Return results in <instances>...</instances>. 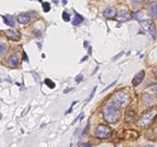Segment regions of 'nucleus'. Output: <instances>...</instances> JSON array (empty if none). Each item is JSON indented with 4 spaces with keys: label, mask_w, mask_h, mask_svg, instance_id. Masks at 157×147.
<instances>
[{
    "label": "nucleus",
    "mask_w": 157,
    "mask_h": 147,
    "mask_svg": "<svg viewBox=\"0 0 157 147\" xmlns=\"http://www.w3.org/2000/svg\"><path fill=\"white\" fill-rule=\"evenodd\" d=\"M103 15H104V17L106 18V19H111V18H115L116 17V9L114 7V6H109V7H106L105 10H104V12H103Z\"/></svg>",
    "instance_id": "6"
},
{
    "label": "nucleus",
    "mask_w": 157,
    "mask_h": 147,
    "mask_svg": "<svg viewBox=\"0 0 157 147\" xmlns=\"http://www.w3.org/2000/svg\"><path fill=\"white\" fill-rule=\"evenodd\" d=\"M149 94H151V95H157V83H155V84H152V86L149 87Z\"/></svg>",
    "instance_id": "18"
},
{
    "label": "nucleus",
    "mask_w": 157,
    "mask_h": 147,
    "mask_svg": "<svg viewBox=\"0 0 157 147\" xmlns=\"http://www.w3.org/2000/svg\"><path fill=\"white\" fill-rule=\"evenodd\" d=\"M7 65H9L10 68H17V67L20 65L18 57H17L16 54H12V56H10V57H9V59H7Z\"/></svg>",
    "instance_id": "9"
},
{
    "label": "nucleus",
    "mask_w": 157,
    "mask_h": 147,
    "mask_svg": "<svg viewBox=\"0 0 157 147\" xmlns=\"http://www.w3.org/2000/svg\"><path fill=\"white\" fill-rule=\"evenodd\" d=\"M141 28L146 32H149V34L151 35L152 39H156V27L155 23L150 19H143L141 21Z\"/></svg>",
    "instance_id": "5"
},
{
    "label": "nucleus",
    "mask_w": 157,
    "mask_h": 147,
    "mask_svg": "<svg viewBox=\"0 0 157 147\" xmlns=\"http://www.w3.org/2000/svg\"><path fill=\"white\" fill-rule=\"evenodd\" d=\"M23 59H24V60H28V57H27V54H26L24 52H23Z\"/></svg>",
    "instance_id": "24"
},
{
    "label": "nucleus",
    "mask_w": 157,
    "mask_h": 147,
    "mask_svg": "<svg viewBox=\"0 0 157 147\" xmlns=\"http://www.w3.org/2000/svg\"><path fill=\"white\" fill-rule=\"evenodd\" d=\"M129 18H130V15H129V12H127V11H121L120 13L116 15V19H117L119 22H126V21H128Z\"/></svg>",
    "instance_id": "12"
},
{
    "label": "nucleus",
    "mask_w": 157,
    "mask_h": 147,
    "mask_svg": "<svg viewBox=\"0 0 157 147\" xmlns=\"http://www.w3.org/2000/svg\"><path fill=\"white\" fill-rule=\"evenodd\" d=\"M42 7H44V11L45 12H48L50 11V4L48 2H42Z\"/></svg>",
    "instance_id": "20"
},
{
    "label": "nucleus",
    "mask_w": 157,
    "mask_h": 147,
    "mask_svg": "<svg viewBox=\"0 0 157 147\" xmlns=\"http://www.w3.org/2000/svg\"><path fill=\"white\" fill-rule=\"evenodd\" d=\"M157 117V109H149L148 111H145L138 119L137 124L139 128H148L150 124L154 123L155 118Z\"/></svg>",
    "instance_id": "2"
},
{
    "label": "nucleus",
    "mask_w": 157,
    "mask_h": 147,
    "mask_svg": "<svg viewBox=\"0 0 157 147\" xmlns=\"http://www.w3.org/2000/svg\"><path fill=\"white\" fill-rule=\"evenodd\" d=\"M144 77H145V73H144V71H139V73H138L135 76H134V77H133L132 84H133V86H138L140 82H143Z\"/></svg>",
    "instance_id": "10"
},
{
    "label": "nucleus",
    "mask_w": 157,
    "mask_h": 147,
    "mask_svg": "<svg viewBox=\"0 0 157 147\" xmlns=\"http://www.w3.org/2000/svg\"><path fill=\"white\" fill-rule=\"evenodd\" d=\"M128 103H129V94L127 92L121 91V92H117L116 94H114V97L110 99V103L109 104H111L115 108L120 109V108L126 106Z\"/></svg>",
    "instance_id": "3"
},
{
    "label": "nucleus",
    "mask_w": 157,
    "mask_h": 147,
    "mask_svg": "<svg viewBox=\"0 0 157 147\" xmlns=\"http://www.w3.org/2000/svg\"><path fill=\"white\" fill-rule=\"evenodd\" d=\"M130 17H133L134 19H138V21H143V12H140V11L134 12L133 15H130Z\"/></svg>",
    "instance_id": "19"
},
{
    "label": "nucleus",
    "mask_w": 157,
    "mask_h": 147,
    "mask_svg": "<svg viewBox=\"0 0 157 147\" xmlns=\"http://www.w3.org/2000/svg\"><path fill=\"white\" fill-rule=\"evenodd\" d=\"M143 101H144L145 105H152V104H155L156 100H155V97L154 95H151L149 93H145L143 95Z\"/></svg>",
    "instance_id": "11"
},
{
    "label": "nucleus",
    "mask_w": 157,
    "mask_h": 147,
    "mask_svg": "<svg viewBox=\"0 0 157 147\" xmlns=\"http://www.w3.org/2000/svg\"><path fill=\"white\" fill-rule=\"evenodd\" d=\"M7 50H9L7 43H5V42H0V54L6 53V52H7Z\"/></svg>",
    "instance_id": "17"
},
{
    "label": "nucleus",
    "mask_w": 157,
    "mask_h": 147,
    "mask_svg": "<svg viewBox=\"0 0 157 147\" xmlns=\"http://www.w3.org/2000/svg\"><path fill=\"white\" fill-rule=\"evenodd\" d=\"M84 22V18L79 15V13H75V17H74V19H73V24L74 26H79V24H81Z\"/></svg>",
    "instance_id": "16"
},
{
    "label": "nucleus",
    "mask_w": 157,
    "mask_h": 147,
    "mask_svg": "<svg viewBox=\"0 0 157 147\" xmlns=\"http://www.w3.org/2000/svg\"><path fill=\"white\" fill-rule=\"evenodd\" d=\"M63 19H64L65 22L70 21V16H69V13H68V12H63Z\"/></svg>",
    "instance_id": "22"
},
{
    "label": "nucleus",
    "mask_w": 157,
    "mask_h": 147,
    "mask_svg": "<svg viewBox=\"0 0 157 147\" xmlns=\"http://www.w3.org/2000/svg\"><path fill=\"white\" fill-rule=\"evenodd\" d=\"M2 19H4V22H5L7 26H10V27H15V26H16L15 18H13L12 16H10V15H4V16H2Z\"/></svg>",
    "instance_id": "14"
},
{
    "label": "nucleus",
    "mask_w": 157,
    "mask_h": 147,
    "mask_svg": "<svg viewBox=\"0 0 157 147\" xmlns=\"http://www.w3.org/2000/svg\"><path fill=\"white\" fill-rule=\"evenodd\" d=\"M103 116L108 123H116L121 117V112H120V109L115 108L111 104H108L103 109Z\"/></svg>",
    "instance_id": "1"
},
{
    "label": "nucleus",
    "mask_w": 157,
    "mask_h": 147,
    "mask_svg": "<svg viewBox=\"0 0 157 147\" xmlns=\"http://www.w3.org/2000/svg\"><path fill=\"white\" fill-rule=\"evenodd\" d=\"M112 135V130L110 127L108 125H104V124H100L95 129V136L98 139H108Z\"/></svg>",
    "instance_id": "4"
},
{
    "label": "nucleus",
    "mask_w": 157,
    "mask_h": 147,
    "mask_svg": "<svg viewBox=\"0 0 157 147\" xmlns=\"http://www.w3.org/2000/svg\"><path fill=\"white\" fill-rule=\"evenodd\" d=\"M45 83H46L50 88H55V83H53L51 80H48V78H47V80H45Z\"/></svg>",
    "instance_id": "21"
},
{
    "label": "nucleus",
    "mask_w": 157,
    "mask_h": 147,
    "mask_svg": "<svg viewBox=\"0 0 157 147\" xmlns=\"http://www.w3.org/2000/svg\"><path fill=\"white\" fill-rule=\"evenodd\" d=\"M148 13L152 18H157V1H152L148 5Z\"/></svg>",
    "instance_id": "7"
},
{
    "label": "nucleus",
    "mask_w": 157,
    "mask_h": 147,
    "mask_svg": "<svg viewBox=\"0 0 157 147\" xmlns=\"http://www.w3.org/2000/svg\"><path fill=\"white\" fill-rule=\"evenodd\" d=\"M144 147H154L152 145H146V146H144Z\"/></svg>",
    "instance_id": "26"
},
{
    "label": "nucleus",
    "mask_w": 157,
    "mask_h": 147,
    "mask_svg": "<svg viewBox=\"0 0 157 147\" xmlns=\"http://www.w3.org/2000/svg\"><path fill=\"white\" fill-rule=\"evenodd\" d=\"M82 147H92V145H91V144H84Z\"/></svg>",
    "instance_id": "25"
},
{
    "label": "nucleus",
    "mask_w": 157,
    "mask_h": 147,
    "mask_svg": "<svg viewBox=\"0 0 157 147\" xmlns=\"http://www.w3.org/2000/svg\"><path fill=\"white\" fill-rule=\"evenodd\" d=\"M135 117V112L134 110H128L126 112V122H133Z\"/></svg>",
    "instance_id": "15"
},
{
    "label": "nucleus",
    "mask_w": 157,
    "mask_h": 147,
    "mask_svg": "<svg viewBox=\"0 0 157 147\" xmlns=\"http://www.w3.org/2000/svg\"><path fill=\"white\" fill-rule=\"evenodd\" d=\"M5 34H6V36L9 37L10 40H13V41H17V40H20V39H21V34H20V32L13 30V29H9V30H6V32H5Z\"/></svg>",
    "instance_id": "8"
},
{
    "label": "nucleus",
    "mask_w": 157,
    "mask_h": 147,
    "mask_svg": "<svg viewBox=\"0 0 157 147\" xmlns=\"http://www.w3.org/2000/svg\"><path fill=\"white\" fill-rule=\"evenodd\" d=\"M17 21H18L20 24H28L29 21H30V17H29V15H27V13H22V15H18Z\"/></svg>",
    "instance_id": "13"
},
{
    "label": "nucleus",
    "mask_w": 157,
    "mask_h": 147,
    "mask_svg": "<svg viewBox=\"0 0 157 147\" xmlns=\"http://www.w3.org/2000/svg\"><path fill=\"white\" fill-rule=\"evenodd\" d=\"M82 78H84V76H82V75H79V76H76V82H80V81H82Z\"/></svg>",
    "instance_id": "23"
}]
</instances>
